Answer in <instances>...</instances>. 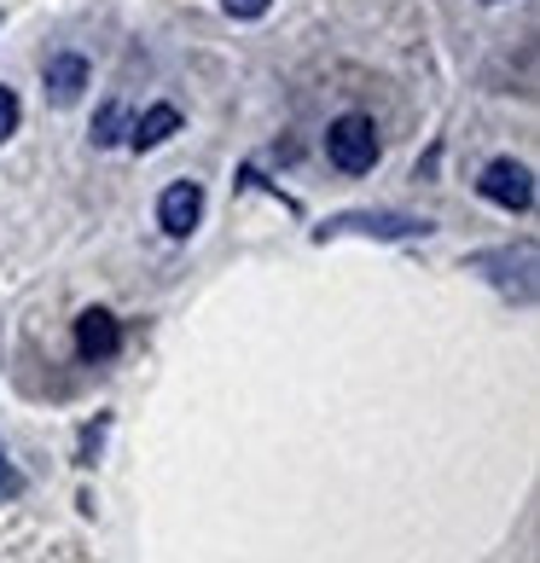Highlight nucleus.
Returning <instances> with one entry per match:
<instances>
[{
	"label": "nucleus",
	"mask_w": 540,
	"mask_h": 563,
	"mask_svg": "<svg viewBox=\"0 0 540 563\" xmlns=\"http://www.w3.org/2000/svg\"><path fill=\"white\" fill-rule=\"evenodd\" d=\"M76 354L88 366H106L122 354V325H117L111 308H81L76 314Z\"/></svg>",
	"instance_id": "obj_5"
},
{
	"label": "nucleus",
	"mask_w": 540,
	"mask_h": 563,
	"mask_svg": "<svg viewBox=\"0 0 540 563\" xmlns=\"http://www.w3.org/2000/svg\"><path fill=\"white\" fill-rule=\"evenodd\" d=\"M129 106H122V99H106V106L93 111V129H88V140L99 145V152H111V145H122L129 140Z\"/></svg>",
	"instance_id": "obj_9"
},
{
	"label": "nucleus",
	"mask_w": 540,
	"mask_h": 563,
	"mask_svg": "<svg viewBox=\"0 0 540 563\" xmlns=\"http://www.w3.org/2000/svg\"><path fill=\"white\" fill-rule=\"evenodd\" d=\"M221 7H227V18H262L274 0H221Z\"/></svg>",
	"instance_id": "obj_11"
},
{
	"label": "nucleus",
	"mask_w": 540,
	"mask_h": 563,
	"mask_svg": "<svg viewBox=\"0 0 540 563\" xmlns=\"http://www.w3.org/2000/svg\"><path fill=\"white\" fill-rule=\"evenodd\" d=\"M41 81H47V99L65 111V106H76V99L88 93L93 70H88V58H81V53H53L47 65H41Z\"/></svg>",
	"instance_id": "obj_7"
},
{
	"label": "nucleus",
	"mask_w": 540,
	"mask_h": 563,
	"mask_svg": "<svg viewBox=\"0 0 540 563\" xmlns=\"http://www.w3.org/2000/svg\"><path fill=\"white\" fill-rule=\"evenodd\" d=\"M343 233H366V239H425L430 221L425 216H401V210H343L315 227V239H343Z\"/></svg>",
	"instance_id": "obj_2"
},
{
	"label": "nucleus",
	"mask_w": 540,
	"mask_h": 563,
	"mask_svg": "<svg viewBox=\"0 0 540 563\" xmlns=\"http://www.w3.org/2000/svg\"><path fill=\"white\" fill-rule=\"evenodd\" d=\"M476 192L488 203H500V210H511V216H529L535 210V169L517 157H494L488 169L476 175Z\"/></svg>",
	"instance_id": "obj_3"
},
{
	"label": "nucleus",
	"mask_w": 540,
	"mask_h": 563,
	"mask_svg": "<svg viewBox=\"0 0 540 563\" xmlns=\"http://www.w3.org/2000/svg\"><path fill=\"white\" fill-rule=\"evenodd\" d=\"M198 221H203V186L198 180L163 186V198H157V227H163V233H169V239H192Z\"/></svg>",
	"instance_id": "obj_6"
},
{
	"label": "nucleus",
	"mask_w": 540,
	"mask_h": 563,
	"mask_svg": "<svg viewBox=\"0 0 540 563\" xmlns=\"http://www.w3.org/2000/svg\"><path fill=\"white\" fill-rule=\"evenodd\" d=\"M12 494H24V476H18L7 459H0V499H12Z\"/></svg>",
	"instance_id": "obj_12"
},
{
	"label": "nucleus",
	"mask_w": 540,
	"mask_h": 563,
	"mask_svg": "<svg viewBox=\"0 0 540 563\" xmlns=\"http://www.w3.org/2000/svg\"><path fill=\"white\" fill-rule=\"evenodd\" d=\"M326 157H331V169H343V175H372V169H378V157H384L378 122L361 117V111H343L326 129Z\"/></svg>",
	"instance_id": "obj_1"
},
{
	"label": "nucleus",
	"mask_w": 540,
	"mask_h": 563,
	"mask_svg": "<svg viewBox=\"0 0 540 563\" xmlns=\"http://www.w3.org/2000/svg\"><path fill=\"white\" fill-rule=\"evenodd\" d=\"M180 134V111L175 106H152V111H140L129 122V145L134 152H157L163 140H175Z\"/></svg>",
	"instance_id": "obj_8"
},
{
	"label": "nucleus",
	"mask_w": 540,
	"mask_h": 563,
	"mask_svg": "<svg viewBox=\"0 0 540 563\" xmlns=\"http://www.w3.org/2000/svg\"><path fill=\"white\" fill-rule=\"evenodd\" d=\"M465 267H500V274H488V279L500 285L506 297H517V302L535 297V244H517V250H476V256H465Z\"/></svg>",
	"instance_id": "obj_4"
},
{
	"label": "nucleus",
	"mask_w": 540,
	"mask_h": 563,
	"mask_svg": "<svg viewBox=\"0 0 540 563\" xmlns=\"http://www.w3.org/2000/svg\"><path fill=\"white\" fill-rule=\"evenodd\" d=\"M488 7H494V0H488Z\"/></svg>",
	"instance_id": "obj_13"
},
{
	"label": "nucleus",
	"mask_w": 540,
	"mask_h": 563,
	"mask_svg": "<svg viewBox=\"0 0 540 563\" xmlns=\"http://www.w3.org/2000/svg\"><path fill=\"white\" fill-rule=\"evenodd\" d=\"M18 122H24V106H18V93H12V88H0V145L18 134Z\"/></svg>",
	"instance_id": "obj_10"
}]
</instances>
